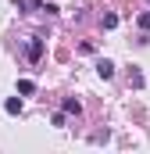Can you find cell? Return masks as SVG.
<instances>
[{"mask_svg":"<svg viewBox=\"0 0 150 154\" xmlns=\"http://www.w3.org/2000/svg\"><path fill=\"white\" fill-rule=\"evenodd\" d=\"M97 75H100V79H111V75H114V65L107 61V57H104V61H97Z\"/></svg>","mask_w":150,"mask_h":154,"instance_id":"cell-2","label":"cell"},{"mask_svg":"<svg viewBox=\"0 0 150 154\" xmlns=\"http://www.w3.org/2000/svg\"><path fill=\"white\" fill-rule=\"evenodd\" d=\"M118 25V14H104V29H114Z\"/></svg>","mask_w":150,"mask_h":154,"instance_id":"cell-6","label":"cell"},{"mask_svg":"<svg viewBox=\"0 0 150 154\" xmlns=\"http://www.w3.org/2000/svg\"><path fill=\"white\" fill-rule=\"evenodd\" d=\"M39 54H43V39L32 36V39H29V47H25V57H29V61H39Z\"/></svg>","mask_w":150,"mask_h":154,"instance_id":"cell-1","label":"cell"},{"mask_svg":"<svg viewBox=\"0 0 150 154\" xmlns=\"http://www.w3.org/2000/svg\"><path fill=\"white\" fill-rule=\"evenodd\" d=\"M140 29H147V32H150V11H147V14H140Z\"/></svg>","mask_w":150,"mask_h":154,"instance_id":"cell-7","label":"cell"},{"mask_svg":"<svg viewBox=\"0 0 150 154\" xmlns=\"http://www.w3.org/2000/svg\"><path fill=\"white\" fill-rule=\"evenodd\" d=\"M79 111H82V104H79V100H72V97H68V100H64V115H79Z\"/></svg>","mask_w":150,"mask_h":154,"instance_id":"cell-4","label":"cell"},{"mask_svg":"<svg viewBox=\"0 0 150 154\" xmlns=\"http://www.w3.org/2000/svg\"><path fill=\"white\" fill-rule=\"evenodd\" d=\"M4 111H7V115H18V111H22V100H18V97H7V100H4Z\"/></svg>","mask_w":150,"mask_h":154,"instance_id":"cell-3","label":"cell"},{"mask_svg":"<svg viewBox=\"0 0 150 154\" xmlns=\"http://www.w3.org/2000/svg\"><path fill=\"white\" fill-rule=\"evenodd\" d=\"M32 90H36L32 79H22V82H18V93H32Z\"/></svg>","mask_w":150,"mask_h":154,"instance_id":"cell-5","label":"cell"}]
</instances>
